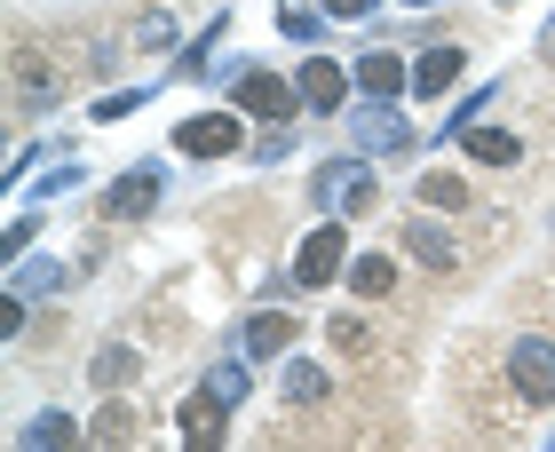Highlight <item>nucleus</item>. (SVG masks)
<instances>
[{
	"label": "nucleus",
	"mask_w": 555,
	"mask_h": 452,
	"mask_svg": "<svg viewBox=\"0 0 555 452\" xmlns=\"http://www.w3.org/2000/svg\"><path fill=\"white\" fill-rule=\"evenodd\" d=\"M238 104L262 112V119H286V112H294V88L270 80V72H246V80H238Z\"/></svg>",
	"instance_id": "20e7f679"
},
{
	"label": "nucleus",
	"mask_w": 555,
	"mask_h": 452,
	"mask_svg": "<svg viewBox=\"0 0 555 452\" xmlns=\"http://www.w3.org/2000/svg\"><path fill=\"white\" fill-rule=\"evenodd\" d=\"M468 151L492 167H516V135H500V128H468Z\"/></svg>",
	"instance_id": "9b49d317"
},
{
	"label": "nucleus",
	"mask_w": 555,
	"mask_h": 452,
	"mask_svg": "<svg viewBox=\"0 0 555 452\" xmlns=\"http://www.w3.org/2000/svg\"><path fill=\"white\" fill-rule=\"evenodd\" d=\"M325 9H334V16H358V9H365V0H325Z\"/></svg>",
	"instance_id": "6ab92c4d"
},
{
	"label": "nucleus",
	"mask_w": 555,
	"mask_h": 452,
	"mask_svg": "<svg viewBox=\"0 0 555 452\" xmlns=\"http://www.w3.org/2000/svg\"><path fill=\"white\" fill-rule=\"evenodd\" d=\"M286 389H294V405H318V397H325V373H318V365H294Z\"/></svg>",
	"instance_id": "dca6fc26"
},
{
	"label": "nucleus",
	"mask_w": 555,
	"mask_h": 452,
	"mask_svg": "<svg viewBox=\"0 0 555 452\" xmlns=\"http://www.w3.org/2000/svg\"><path fill=\"white\" fill-rule=\"evenodd\" d=\"M421 198H428V207H468V183H461V175H428Z\"/></svg>",
	"instance_id": "f8f14e48"
},
{
	"label": "nucleus",
	"mask_w": 555,
	"mask_h": 452,
	"mask_svg": "<svg viewBox=\"0 0 555 452\" xmlns=\"http://www.w3.org/2000/svg\"><path fill=\"white\" fill-rule=\"evenodd\" d=\"M461 64H468L461 48H428V56L413 64V88H421V95H444V88H461Z\"/></svg>",
	"instance_id": "39448f33"
},
{
	"label": "nucleus",
	"mask_w": 555,
	"mask_h": 452,
	"mask_svg": "<svg viewBox=\"0 0 555 452\" xmlns=\"http://www.w3.org/2000/svg\"><path fill=\"white\" fill-rule=\"evenodd\" d=\"M286 341H294V318H255V334H246V358H278Z\"/></svg>",
	"instance_id": "6e6552de"
},
{
	"label": "nucleus",
	"mask_w": 555,
	"mask_h": 452,
	"mask_svg": "<svg viewBox=\"0 0 555 452\" xmlns=\"http://www.w3.org/2000/svg\"><path fill=\"white\" fill-rule=\"evenodd\" d=\"M183 437L191 444H222V389H207V397L183 405Z\"/></svg>",
	"instance_id": "423d86ee"
},
{
	"label": "nucleus",
	"mask_w": 555,
	"mask_h": 452,
	"mask_svg": "<svg viewBox=\"0 0 555 452\" xmlns=\"http://www.w3.org/2000/svg\"><path fill=\"white\" fill-rule=\"evenodd\" d=\"M334 270H341V231H318V238L294 255V279H301V286H325Z\"/></svg>",
	"instance_id": "7ed1b4c3"
},
{
	"label": "nucleus",
	"mask_w": 555,
	"mask_h": 452,
	"mask_svg": "<svg viewBox=\"0 0 555 452\" xmlns=\"http://www.w3.org/2000/svg\"><path fill=\"white\" fill-rule=\"evenodd\" d=\"M405 246H413V255H421L428 270H452V262H461V246H452L444 231H428V222H413V231H405Z\"/></svg>",
	"instance_id": "0eeeda50"
},
{
	"label": "nucleus",
	"mask_w": 555,
	"mask_h": 452,
	"mask_svg": "<svg viewBox=\"0 0 555 452\" xmlns=\"http://www.w3.org/2000/svg\"><path fill=\"white\" fill-rule=\"evenodd\" d=\"M334 349H341V358H365V349H373L365 318H334Z\"/></svg>",
	"instance_id": "4468645a"
},
{
	"label": "nucleus",
	"mask_w": 555,
	"mask_h": 452,
	"mask_svg": "<svg viewBox=\"0 0 555 452\" xmlns=\"http://www.w3.org/2000/svg\"><path fill=\"white\" fill-rule=\"evenodd\" d=\"M128 373H135V358H128V349H112V358H95V382H104V389H119V382H128Z\"/></svg>",
	"instance_id": "f3484780"
},
{
	"label": "nucleus",
	"mask_w": 555,
	"mask_h": 452,
	"mask_svg": "<svg viewBox=\"0 0 555 452\" xmlns=\"http://www.w3.org/2000/svg\"><path fill=\"white\" fill-rule=\"evenodd\" d=\"M301 95H310L318 112H334V104H341V72H334V64H310V72H301Z\"/></svg>",
	"instance_id": "9d476101"
},
{
	"label": "nucleus",
	"mask_w": 555,
	"mask_h": 452,
	"mask_svg": "<svg viewBox=\"0 0 555 452\" xmlns=\"http://www.w3.org/2000/svg\"><path fill=\"white\" fill-rule=\"evenodd\" d=\"M135 429V413L128 405H104V421H95V437H128Z\"/></svg>",
	"instance_id": "a211bd4d"
},
{
	"label": "nucleus",
	"mask_w": 555,
	"mask_h": 452,
	"mask_svg": "<svg viewBox=\"0 0 555 452\" xmlns=\"http://www.w3.org/2000/svg\"><path fill=\"white\" fill-rule=\"evenodd\" d=\"M349 279H358V294H389V286H397V270H389L382 255H365L358 270H349Z\"/></svg>",
	"instance_id": "ddd939ff"
},
{
	"label": "nucleus",
	"mask_w": 555,
	"mask_h": 452,
	"mask_svg": "<svg viewBox=\"0 0 555 452\" xmlns=\"http://www.w3.org/2000/svg\"><path fill=\"white\" fill-rule=\"evenodd\" d=\"M358 80H365V95H397L405 72H397V56H358Z\"/></svg>",
	"instance_id": "1a4fd4ad"
},
{
	"label": "nucleus",
	"mask_w": 555,
	"mask_h": 452,
	"mask_svg": "<svg viewBox=\"0 0 555 452\" xmlns=\"http://www.w3.org/2000/svg\"><path fill=\"white\" fill-rule=\"evenodd\" d=\"M516 389L532 397V405L555 397V349L547 341H516Z\"/></svg>",
	"instance_id": "f03ea898"
},
{
	"label": "nucleus",
	"mask_w": 555,
	"mask_h": 452,
	"mask_svg": "<svg viewBox=\"0 0 555 452\" xmlns=\"http://www.w3.org/2000/svg\"><path fill=\"white\" fill-rule=\"evenodd\" d=\"M151 207V175H128V183L112 191V215H143Z\"/></svg>",
	"instance_id": "2eb2a0df"
},
{
	"label": "nucleus",
	"mask_w": 555,
	"mask_h": 452,
	"mask_svg": "<svg viewBox=\"0 0 555 452\" xmlns=\"http://www.w3.org/2000/svg\"><path fill=\"white\" fill-rule=\"evenodd\" d=\"M175 143L191 151V159H222V151H238V128L222 112H198V119H183V128H175Z\"/></svg>",
	"instance_id": "f257e3e1"
}]
</instances>
